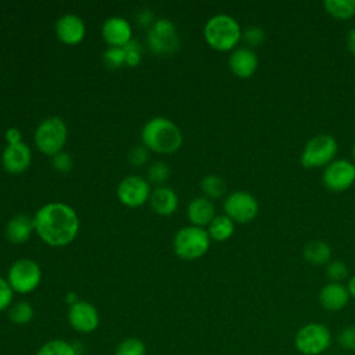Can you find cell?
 <instances>
[{"label": "cell", "instance_id": "6da1fadb", "mask_svg": "<svg viewBox=\"0 0 355 355\" xmlns=\"http://www.w3.org/2000/svg\"><path fill=\"white\" fill-rule=\"evenodd\" d=\"M35 233L50 247H65L79 233V216L76 211L60 201L42 205L33 215Z\"/></svg>", "mask_w": 355, "mask_h": 355}, {"label": "cell", "instance_id": "7a4b0ae2", "mask_svg": "<svg viewBox=\"0 0 355 355\" xmlns=\"http://www.w3.org/2000/svg\"><path fill=\"white\" fill-rule=\"evenodd\" d=\"M140 136L143 146L158 154H173L183 144L182 130L172 119L165 116L148 119Z\"/></svg>", "mask_w": 355, "mask_h": 355}, {"label": "cell", "instance_id": "3957f363", "mask_svg": "<svg viewBox=\"0 0 355 355\" xmlns=\"http://www.w3.org/2000/svg\"><path fill=\"white\" fill-rule=\"evenodd\" d=\"M241 28L229 14H215L204 25L207 44L218 51H233L241 40Z\"/></svg>", "mask_w": 355, "mask_h": 355}, {"label": "cell", "instance_id": "277c9868", "mask_svg": "<svg viewBox=\"0 0 355 355\" xmlns=\"http://www.w3.org/2000/svg\"><path fill=\"white\" fill-rule=\"evenodd\" d=\"M68 139V128L60 116H47L39 122L33 133L36 148L49 157L64 151Z\"/></svg>", "mask_w": 355, "mask_h": 355}, {"label": "cell", "instance_id": "5b68a950", "mask_svg": "<svg viewBox=\"0 0 355 355\" xmlns=\"http://www.w3.org/2000/svg\"><path fill=\"white\" fill-rule=\"evenodd\" d=\"M211 245V237L205 227L184 226L173 237L172 247L175 254L184 261H194L204 257Z\"/></svg>", "mask_w": 355, "mask_h": 355}, {"label": "cell", "instance_id": "8992f818", "mask_svg": "<svg viewBox=\"0 0 355 355\" xmlns=\"http://www.w3.org/2000/svg\"><path fill=\"white\" fill-rule=\"evenodd\" d=\"M6 279L14 293L22 295L29 294L39 287L42 282V269L36 261L21 258L11 263Z\"/></svg>", "mask_w": 355, "mask_h": 355}, {"label": "cell", "instance_id": "52a82bcc", "mask_svg": "<svg viewBox=\"0 0 355 355\" xmlns=\"http://www.w3.org/2000/svg\"><path fill=\"white\" fill-rule=\"evenodd\" d=\"M331 344L330 330L318 322L301 326L294 336V347L302 355H320Z\"/></svg>", "mask_w": 355, "mask_h": 355}, {"label": "cell", "instance_id": "ba28073f", "mask_svg": "<svg viewBox=\"0 0 355 355\" xmlns=\"http://www.w3.org/2000/svg\"><path fill=\"white\" fill-rule=\"evenodd\" d=\"M147 44L157 55H171L179 49V35L176 25L168 19H155L147 31Z\"/></svg>", "mask_w": 355, "mask_h": 355}, {"label": "cell", "instance_id": "9c48e42d", "mask_svg": "<svg viewBox=\"0 0 355 355\" xmlns=\"http://www.w3.org/2000/svg\"><path fill=\"white\" fill-rule=\"evenodd\" d=\"M337 154V141L331 135L320 133L309 139L301 154V164L305 168L327 166Z\"/></svg>", "mask_w": 355, "mask_h": 355}, {"label": "cell", "instance_id": "30bf717a", "mask_svg": "<svg viewBox=\"0 0 355 355\" xmlns=\"http://www.w3.org/2000/svg\"><path fill=\"white\" fill-rule=\"evenodd\" d=\"M259 205L257 198L243 190L230 193L223 202L225 215L229 216L234 223H248L258 214Z\"/></svg>", "mask_w": 355, "mask_h": 355}, {"label": "cell", "instance_id": "8fae6325", "mask_svg": "<svg viewBox=\"0 0 355 355\" xmlns=\"http://www.w3.org/2000/svg\"><path fill=\"white\" fill-rule=\"evenodd\" d=\"M150 182L140 175L123 178L116 187L118 200L129 208H137L150 200Z\"/></svg>", "mask_w": 355, "mask_h": 355}, {"label": "cell", "instance_id": "7c38bea8", "mask_svg": "<svg viewBox=\"0 0 355 355\" xmlns=\"http://www.w3.org/2000/svg\"><path fill=\"white\" fill-rule=\"evenodd\" d=\"M67 319L71 329L80 334L93 333L100 324V313L97 308L85 300H79L68 306Z\"/></svg>", "mask_w": 355, "mask_h": 355}, {"label": "cell", "instance_id": "4fadbf2b", "mask_svg": "<svg viewBox=\"0 0 355 355\" xmlns=\"http://www.w3.org/2000/svg\"><path fill=\"white\" fill-rule=\"evenodd\" d=\"M323 183L331 191H344L355 183V164L348 159L331 161L323 172Z\"/></svg>", "mask_w": 355, "mask_h": 355}, {"label": "cell", "instance_id": "5bb4252c", "mask_svg": "<svg viewBox=\"0 0 355 355\" xmlns=\"http://www.w3.org/2000/svg\"><path fill=\"white\" fill-rule=\"evenodd\" d=\"M101 36L110 47H125L133 40L132 25L123 17H110L103 22Z\"/></svg>", "mask_w": 355, "mask_h": 355}, {"label": "cell", "instance_id": "9a60e30c", "mask_svg": "<svg viewBox=\"0 0 355 355\" xmlns=\"http://www.w3.org/2000/svg\"><path fill=\"white\" fill-rule=\"evenodd\" d=\"M1 166L12 175L25 172L32 162L31 147L21 141L17 144H7L1 153Z\"/></svg>", "mask_w": 355, "mask_h": 355}, {"label": "cell", "instance_id": "2e32d148", "mask_svg": "<svg viewBox=\"0 0 355 355\" xmlns=\"http://www.w3.org/2000/svg\"><path fill=\"white\" fill-rule=\"evenodd\" d=\"M85 21L76 14H64L55 21L57 39L68 46H75L85 39Z\"/></svg>", "mask_w": 355, "mask_h": 355}, {"label": "cell", "instance_id": "e0dca14e", "mask_svg": "<svg viewBox=\"0 0 355 355\" xmlns=\"http://www.w3.org/2000/svg\"><path fill=\"white\" fill-rule=\"evenodd\" d=\"M230 71L239 78H250L258 68V57L252 49L237 47L234 49L227 60Z\"/></svg>", "mask_w": 355, "mask_h": 355}, {"label": "cell", "instance_id": "ac0fdd59", "mask_svg": "<svg viewBox=\"0 0 355 355\" xmlns=\"http://www.w3.org/2000/svg\"><path fill=\"white\" fill-rule=\"evenodd\" d=\"M35 232V220L33 216L26 214H17L14 215L4 227L6 239L15 245L26 243L32 233Z\"/></svg>", "mask_w": 355, "mask_h": 355}, {"label": "cell", "instance_id": "d6986e66", "mask_svg": "<svg viewBox=\"0 0 355 355\" xmlns=\"http://www.w3.org/2000/svg\"><path fill=\"white\" fill-rule=\"evenodd\" d=\"M148 201L151 209L159 216H169L175 214L179 207V198L175 190L164 184L151 190Z\"/></svg>", "mask_w": 355, "mask_h": 355}, {"label": "cell", "instance_id": "ffe728a7", "mask_svg": "<svg viewBox=\"0 0 355 355\" xmlns=\"http://www.w3.org/2000/svg\"><path fill=\"white\" fill-rule=\"evenodd\" d=\"M349 301V293L341 283L329 282L319 291V304L329 312H337L347 306Z\"/></svg>", "mask_w": 355, "mask_h": 355}, {"label": "cell", "instance_id": "44dd1931", "mask_svg": "<svg viewBox=\"0 0 355 355\" xmlns=\"http://www.w3.org/2000/svg\"><path fill=\"white\" fill-rule=\"evenodd\" d=\"M216 216L215 205L212 200L200 196L193 198L187 205V218L190 225L205 227L212 222V219Z\"/></svg>", "mask_w": 355, "mask_h": 355}, {"label": "cell", "instance_id": "7402d4cb", "mask_svg": "<svg viewBox=\"0 0 355 355\" xmlns=\"http://www.w3.org/2000/svg\"><path fill=\"white\" fill-rule=\"evenodd\" d=\"M331 250L327 243L322 240L308 241L304 247V258L312 265H324L330 262Z\"/></svg>", "mask_w": 355, "mask_h": 355}, {"label": "cell", "instance_id": "603a6c76", "mask_svg": "<svg viewBox=\"0 0 355 355\" xmlns=\"http://www.w3.org/2000/svg\"><path fill=\"white\" fill-rule=\"evenodd\" d=\"M207 232L211 237V240L215 241H225L227 239H230L234 233V222L223 215H216L212 222L207 226Z\"/></svg>", "mask_w": 355, "mask_h": 355}, {"label": "cell", "instance_id": "cb8c5ba5", "mask_svg": "<svg viewBox=\"0 0 355 355\" xmlns=\"http://www.w3.org/2000/svg\"><path fill=\"white\" fill-rule=\"evenodd\" d=\"M33 316H35V309L32 304L28 301L12 302L11 306L7 309V318L15 326H25L31 323Z\"/></svg>", "mask_w": 355, "mask_h": 355}, {"label": "cell", "instance_id": "d4e9b609", "mask_svg": "<svg viewBox=\"0 0 355 355\" xmlns=\"http://www.w3.org/2000/svg\"><path fill=\"white\" fill-rule=\"evenodd\" d=\"M200 187L204 193V197H207L209 200H216V198L223 197L227 190V184H226L225 179L215 173L204 176L200 182Z\"/></svg>", "mask_w": 355, "mask_h": 355}, {"label": "cell", "instance_id": "484cf974", "mask_svg": "<svg viewBox=\"0 0 355 355\" xmlns=\"http://www.w3.org/2000/svg\"><path fill=\"white\" fill-rule=\"evenodd\" d=\"M35 355H79L75 345L62 338H51L43 343Z\"/></svg>", "mask_w": 355, "mask_h": 355}, {"label": "cell", "instance_id": "4316f807", "mask_svg": "<svg viewBox=\"0 0 355 355\" xmlns=\"http://www.w3.org/2000/svg\"><path fill=\"white\" fill-rule=\"evenodd\" d=\"M324 8L336 19H349L355 15V0H326Z\"/></svg>", "mask_w": 355, "mask_h": 355}, {"label": "cell", "instance_id": "83f0119b", "mask_svg": "<svg viewBox=\"0 0 355 355\" xmlns=\"http://www.w3.org/2000/svg\"><path fill=\"white\" fill-rule=\"evenodd\" d=\"M147 348L143 340L139 337H126L123 338L114 351V355H146Z\"/></svg>", "mask_w": 355, "mask_h": 355}, {"label": "cell", "instance_id": "f1b7e54d", "mask_svg": "<svg viewBox=\"0 0 355 355\" xmlns=\"http://www.w3.org/2000/svg\"><path fill=\"white\" fill-rule=\"evenodd\" d=\"M103 62L110 69L121 68L126 64V54L123 47H107L103 53Z\"/></svg>", "mask_w": 355, "mask_h": 355}, {"label": "cell", "instance_id": "f546056e", "mask_svg": "<svg viewBox=\"0 0 355 355\" xmlns=\"http://www.w3.org/2000/svg\"><path fill=\"white\" fill-rule=\"evenodd\" d=\"M169 175H171L169 165L164 161H155L150 165V168L147 171V180L162 186V183H165L168 180Z\"/></svg>", "mask_w": 355, "mask_h": 355}, {"label": "cell", "instance_id": "4dcf8cb0", "mask_svg": "<svg viewBox=\"0 0 355 355\" xmlns=\"http://www.w3.org/2000/svg\"><path fill=\"white\" fill-rule=\"evenodd\" d=\"M241 40L247 44L248 49L259 46L265 40V31L261 26L251 25L245 28L241 33Z\"/></svg>", "mask_w": 355, "mask_h": 355}, {"label": "cell", "instance_id": "1f68e13d", "mask_svg": "<svg viewBox=\"0 0 355 355\" xmlns=\"http://www.w3.org/2000/svg\"><path fill=\"white\" fill-rule=\"evenodd\" d=\"M326 276L331 283H341L348 276L347 265L341 261H330L326 266Z\"/></svg>", "mask_w": 355, "mask_h": 355}, {"label": "cell", "instance_id": "d6a6232c", "mask_svg": "<svg viewBox=\"0 0 355 355\" xmlns=\"http://www.w3.org/2000/svg\"><path fill=\"white\" fill-rule=\"evenodd\" d=\"M337 343L345 351H355V324L343 327L337 334Z\"/></svg>", "mask_w": 355, "mask_h": 355}, {"label": "cell", "instance_id": "836d02e7", "mask_svg": "<svg viewBox=\"0 0 355 355\" xmlns=\"http://www.w3.org/2000/svg\"><path fill=\"white\" fill-rule=\"evenodd\" d=\"M123 49H125V54H126V65L128 67H137L141 61V57H143V49H141L140 43L133 39Z\"/></svg>", "mask_w": 355, "mask_h": 355}, {"label": "cell", "instance_id": "e575fe53", "mask_svg": "<svg viewBox=\"0 0 355 355\" xmlns=\"http://www.w3.org/2000/svg\"><path fill=\"white\" fill-rule=\"evenodd\" d=\"M14 291L6 277L0 276V312L7 311L14 302Z\"/></svg>", "mask_w": 355, "mask_h": 355}, {"label": "cell", "instance_id": "d590c367", "mask_svg": "<svg viewBox=\"0 0 355 355\" xmlns=\"http://www.w3.org/2000/svg\"><path fill=\"white\" fill-rule=\"evenodd\" d=\"M51 162H53V168L60 173L69 172L73 165V159L67 151H61L54 157H51Z\"/></svg>", "mask_w": 355, "mask_h": 355}, {"label": "cell", "instance_id": "8d00e7d4", "mask_svg": "<svg viewBox=\"0 0 355 355\" xmlns=\"http://www.w3.org/2000/svg\"><path fill=\"white\" fill-rule=\"evenodd\" d=\"M147 159H148V148L144 147L143 144L132 147L130 151L128 153V161L135 166L144 165Z\"/></svg>", "mask_w": 355, "mask_h": 355}, {"label": "cell", "instance_id": "74e56055", "mask_svg": "<svg viewBox=\"0 0 355 355\" xmlns=\"http://www.w3.org/2000/svg\"><path fill=\"white\" fill-rule=\"evenodd\" d=\"M4 136H6L7 144H17L22 141V133L18 128H8Z\"/></svg>", "mask_w": 355, "mask_h": 355}, {"label": "cell", "instance_id": "f35d334b", "mask_svg": "<svg viewBox=\"0 0 355 355\" xmlns=\"http://www.w3.org/2000/svg\"><path fill=\"white\" fill-rule=\"evenodd\" d=\"M137 19H139V22L141 24V25H144V26H151L153 24H154V15H153V12H151V10H144V11H140L139 12V15H137Z\"/></svg>", "mask_w": 355, "mask_h": 355}, {"label": "cell", "instance_id": "ab89813d", "mask_svg": "<svg viewBox=\"0 0 355 355\" xmlns=\"http://www.w3.org/2000/svg\"><path fill=\"white\" fill-rule=\"evenodd\" d=\"M345 43H347V47L348 50L355 54V26H352L348 33H347V37H345Z\"/></svg>", "mask_w": 355, "mask_h": 355}, {"label": "cell", "instance_id": "60d3db41", "mask_svg": "<svg viewBox=\"0 0 355 355\" xmlns=\"http://www.w3.org/2000/svg\"><path fill=\"white\" fill-rule=\"evenodd\" d=\"M347 290L349 293V297L355 298V275L348 280V284H347Z\"/></svg>", "mask_w": 355, "mask_h": 355}, {"label": "cell", "instance_id": "b9f144b4", "mask_svg": "<svg viewBox=\"0 0 355 355\" xmlns=\"http://www.w3.org/2000/svg\"><path fill=\"white\" fill-rule=\"evenodd\" d=\"M65 301H67V304H68V306H69V305H72V304L78 302V301H79V298L76 297V294H75V293H68V294H67V297H65Z\"/></svg>", "mask_w": 355, "mask_h": 355}, {"label": "cell", "instance_id": "7bdbcfd3", "mask_svg": "<svg viewBox=\"0 0 355 355\" xmlns=\"http://www.w3.org/2000/svg\"><path fill=\"white\" fill-rule=\"evenodd\" d=\"M352 157H354V159H355V143H354V146H352Z\"/></svg>", "mask_w": 355, "mask_h": 355}]
</instances>
